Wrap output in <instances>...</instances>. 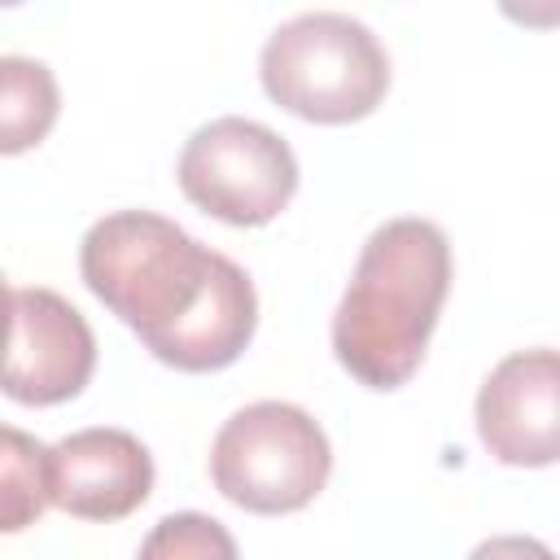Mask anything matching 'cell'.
<instances>
[{
	"instance_id": "6da1fadb",
	"label": "cell",
	"mask_w": 560,
	"mask_h": 560,
	"mask_svg": "<svg viewBox=\"0 0 560 560\" xmlns=\"http://www.w3.org/2000/svg\"><path fill=\"white\" fill-rule=\"evenodd\" d=\"M451 289V245L429 219L381 223L332 315V354L368 389H398L424 359Z\"/></svg>"
},
{
	"instance_id": "7a4b0ae2",
	"label": "cell",
	"mask_w": 560,
	"mask_h": 560,
	"mask_svg": "<svg viewBox=\"0 0 560 560\" xmlns=\"http://www.w3.org/2000/svg\"><path fill=\"white\" fill-rule=\"evenodd\" d=\"M223 254L153 210H114L79 245L83 284L144 341L179 328L214 284Z\"/></svg>"
},
{
	"instance_id": "3957f363",
	"label": "cell",
	"mask_w": 560,
	"mask_h": 560,
	"mask_svg": "<svg viewBox=\"0 0 560 560\" xmlns=\"http://www.w3.org/2000/svg\"><path fill=\"white\" fill-rule=\"evenodd\" d=\"M258 74L280 109L337 127L368 118L381 105L389 88V57L359 18L315 9L267 35Z\"/></svg>"
},
{
	"instance_id": "277c9868",
	"label": "cell",
	"mask_w": 560,
	"mask_h": 560,
	"mask_svg": "<svg viewBox=\"0 0 560 560\" xmlns=\"http://www.w3.org/2000/svg\"><path fill=\"white\" fill-rule=\"evenodd\" d=\"M332 472V446L319 420L293 402L262 398L223 420L210 446L214 490L258 516L306 508Z\"/></svg>"
},
{
	"instance_id": "5b68a950",
	"label": "cell",
	"mask_w": 560,
	"mask_h": 560,
	"mask_svg": "<svg viewBox=\"0 0 560 560\" xmlns=\"http://www.w3.org/2000/svg\"><path fill=\"white\" fill-rule=\"evenodd\" d=\"M175 175L192 206L232 228L271 223L298 192V158L289 140L241 114L197 127L179 153Z\"/></svg>"
},
{
	"instance_id": "8992f818",
	"label": "cell",
	"mask_w": 560,
	"mask_h": 560,
	"mask_svg": "<svg viewBox=\"0 0 560 560\" xmlns=\"http://www.w3.org/2000/svg\"><path fill=\"white\" fill-rule=\"evenodd\" d=\"M96 368V337L88 319L52 289H9V350L4 394L26 407L74 398Z\"/></svg>"
},
{
	"instance_id": "52a82bcc",
	"label": "cell",
	"mask_w": 560,
	"mask_h": 560,
	"mask_svg": "<svg viewBox=\"0 0 560 560\" xmlns=\"http://www.w3.org/2000/svg\"><path fill=\"white\" fill-rule=\"evenodd\" d=\"M477 438L512 468L560 459V350H512L477 389Z\"/></svg>"
},
{
	"instance_id": "ba28073f",
	"label": "cell",
	"mask_w": 560,
	"mask_h": 560,
	"mask_svg": "<svg viewBox=\"0 0 560 560\" xmlns=\"http://www.w3.org/2000/svg\"><path fill=\"white\" fill-rule=\"evenodd\" d=\"M52 503L79 521H122L153 490V455L127 429H79L48 451Z\"/></svg>"
},
{
	"instance_id": "9c48e42d",
	"label": "cell",
	"mask_w": 560,
	"mask_h": 560,
	"mask_svg": "<svg viewBox=\"0 0 560 560\" xmlns=\"http://www.w3.org/2000/svg\"><path fill=\"white\" fill-rule=\"evenodd\" d=\"M254 328H258L254 280L223 254L201 306L162 341H153L149 354L179 372H219L245 354V346L254 341Z\"/></svg>"
},
{
	"instance_id": "30bf717a",
	"label": "cell",
	"mask_w": 560,
	"mask_h": 560,
	"mask_svg": "<svg viewBox=\"0 0 560 560\" xmlns=\"http://www.w3.org/2000/svg\"><path fill=\"white\" fill-rule=\"evenodd\" d=\"M57 79L44 61L0 57V149L22 153L48 136L57 122Z\"/></svg>"
},
{
	"instance_id": "8fae6325",
	"label": "cell",
	"mask_w": 560,
	"mask_h": 560,
	"mask_svg": "<svg viewBox=\"0 0 560 560\" xmlns=\"http://www.w3.org/2000/svg\"><path fill=\"white\" fill-rule=\"evenodd\" d=\"M48 451L44 442L26 438L22 429H4V534H18L26 529L48 503H52V477H48Z\"/></svg>"
},
{
	"instance_id": "7c38bea8",
	"label": "cell",
	"mask_w": 560,
	"mask_h": 560,
	"mask_svg": "<svg viewBox=\"0 0 560 560\" xmlns=\"http://www.w3.org/2000/svg\"><path fill=\"white\" fill-rule=\"evenodd\" d=\"M136 560H241V556L223 521L206 512H171L144 534Z\"/></svg>"
},
{
	"instance_id": "4fadbf2b",
	"label": "cell",
	"mask_w": 560,
	"mask_h": 560,
	"mask_svg": "<svg viewBox=\"0 0 560 560\" xmlns=\"http://www.w3.org/2000/svg\"><path fill=\"white\" fill-rule=\"evenodd\" d=\"M468 560H556V551L529 534H499L472 547Z\"/></svg>"
}]
</instances>
